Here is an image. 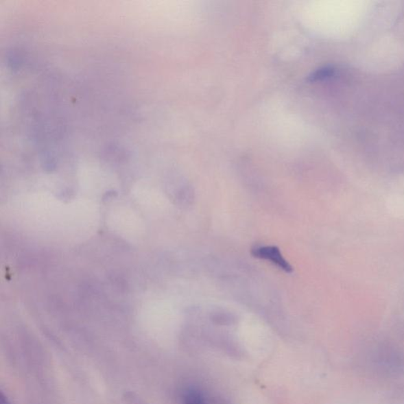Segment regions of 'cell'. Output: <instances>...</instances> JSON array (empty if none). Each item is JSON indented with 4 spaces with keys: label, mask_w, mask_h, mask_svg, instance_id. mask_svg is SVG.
<instances>
[{
    "label": "cell",
    "mask_w": 404,
    "mask_h": 404,
    "mask_svg": "<svg viewBox=\"0 0 404 404\" xmlns=\"http://www.w3.org/2000/svg\"><path fill=\"white\" fill-rule=\"evenodd\" d=\"M251 253L255 258L271 261L283 271L292 272L291 265L283 258L280 250L276 246H260L252 250Z\"/></svg>",
    "instance_id": "1"
},
{
    "label": "cell",
    "mask_w": 404,
    "mask_h": 404,
    "mask_svg": "<svg viewBox=\"0 0 404 404\" xmlns=\"http://www.w3.org/2000/svg\"><path fill=\"white\" fill-rule=\"evenodd\" d=\"M182 404H207L202 393L194 388H189L183 393Z\"/></svg>",
    "instance_id": "2"
},
{
    "label": "cell",
    "mask_w": 404,
    "mask_h": 404,
    "mask_svg": "<svg viewBox=\"0 0 404 404\" xmlns=\"http://www.w3.org/2000/svg\"><path fill=\"white\" fill-rule=\"evenodd\" d=\"M0 404H12L3 392H1V396H0Z\"/></svg>",
    "instance_id": "3"
}]
</instances>
